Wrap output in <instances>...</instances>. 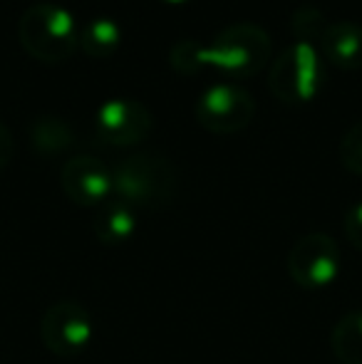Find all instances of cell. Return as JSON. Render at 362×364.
Masks as SVG:
<instances>
[{
  "label": "cell",
  "mask_w": 362,
  "mask_h": 364,
  "mask_svg": "<svg viewBox=\"0 0 362 364\" xmlns=\"http://www.w3.org/2000/svg\"><path fill=\"white\" fill-rule=\"evenodd\" d=\"M330 350L340 364H362V310H353L335 322Z\"/></svg>",
  "instance_id": "5bb4252c"
},
{
  "label": "cell",
  "mask_w": 362,
  "mask_h": 364,
  "mask_svg": "<svg viewBox=\"0 0 362 364\" xmlns=\"http://www.w3.org/2000/svg\"><path fill=\"white\" fill-rule=\"evenodd\" d=\"M97 134L110 146H137L151 134L154 117L149 107L129 97H112L102 102L95 114Z\"/></svg>",
  "instance_id": "ba28073f"
},
{
  "label": "cell",
  "mask_w": 362,
  "mask_h": 364,
  "mask_svg": "<svg viewBox=\"0 0 362 364\" xmlns=\"http://www.w3.org/2000/svg\"><path fill=\"white\" fill-rule=\"evenodd\" d=\"M15 154V139H13V132H10L8 124L0 122V171L10 164Z\"/></svg>",
  "instance_id": "d6986e66"
},
{
  "label": "cell",
  "mask_w": 362,
  "mask_h": 364,
  "mask_svg": "<svg viewBox=\"0 0 362 364\" xmlns=\"http://www.w3.org/2000/svg\"><path fill=\"white\" fill-rule=\"evenodd\" d=\"M273 55V40L261 25L233 23L218 30L211 43H201V65L243 80L258 75Z\"/></svg>",
  "instance_id": "7a4b0ae2"
},
{
  "label": "cell",
  "mask_w": 362,
  "mask_h": 364,
  "mask_svg": "<svg viewBox=\"0 0 362 364\" xmlns=\"http://www.w3.org/2000/svg\"><path fill=\"white\" fill-rule=\"evenodd\" d=\"M176 183V166L156 151L129 154L112 168V193L134 211H154L171 203Z\"/></svg>",
  "instance_id": "6da1fadb"
},
{
  "label": "cell",
  "mask_w": 362,
  "mask_h": 364,
  "mask_svg": "<svg viewBox=\"0 0 362 364\" xmlns=\"http://www.w3.org/2000/svg\"><path fill=\"white\" fill-rule=\"evenodd\" d=\"M343 230H345V238H348V243L353 245L355 250H360V253H362V201H358L348 213H345Z\"/></svg>",
  "instance_id": "ac0fdd59"
},
{
  "label": "cell",
  "mask_w": 362,
  "mask_h": 364,
  "mask_svg": "<svg viewBox=\"0 0 362 364\" xmlns=\"http://www.w3.org/2000/svg\"><path fill=\"white\" fill-rule=\"evenodd\" d=\"M95 322L87 307L75 300H60L45 310L40 320V340L55 357L73 360L92 345Z\"/></svg>",
  "instance_id": "8992f818"
},
{
  "label": "cell",
  "mask_w": 362,
  "mask_h": 364,
  "mask_svg": "<svg viewBox=\"0 0 362 364\" xmlns=\"http://www.w3.org/2000/svg\"><path fill=\"white\" fill-rule=\"evenodd\" d=\"M325 60L310 43H295L278 55L268 73V90L285 105H308L325 85Z\"/></svg>",
  "instance_id": "277c9868"
},
{
  "label": "cell",
  "mask_w": 362,
  "mask_h": 364,
  "mask_svg": "<svg viewBox=\"0 0 362 364\" xmlns=\"http://www.w3.org/2000/svg\"><path fill=\"white\" fill-rule=\"evenodd\" d=\"M164 3H169V5H181V3H188V0H164Z\"/></svg>",
  "instance_id": "ffe728a7"
},
{
  "label": "cell",
  "mask_w": 362,
  "mask_h": 364,
  "mask_svg": "<svg viewBox=\"0 0 362 364\" xmlns=\"http://www.w3.org/2000/svg\"><path fill=\"white\" fill-rule=\"evenodd\" d=\"M75 129L58 114H40L30 124V146L40 156H58L75 146Z\"/></svg>",
  "instance_id": "7c38bea8"
},
{
  "label": "cell",
  "mask_w": 362,
  "mask_h": 364,
  "mask_svg": "<svg viewBox=\"0 0 362 364\" xmlns=\"http://www.w3.org/2000/svg\"><path fill=\"white\" fill-rule=\"evenodd\" d=\"M340 161L355 176H362V119L355 122L340 139Z\"/></svg>",
  "instance_id": "e0dca14e"
},
{
  "label": "cell",
  "mask_w": 362,
  "mask_h": 364,
  "mask_svg": "<svg viewBox=\"0 0 362 364\" xmlns=\"http://www.w3.org/2000/svg\"><path fill=\"white\" fill-rule=\"evenodd\" d=\"M288 275L295 285L305 290L330 288L343 268L340 245L328 233H308L293 243L288 253Z\"/></svg>",
  "instance_id": "5b68a950"
},
{
  "label": "cell",
  "mask_w": 362,
  "mask_h": 364,
  "mask_svg": "<svg viewBox=\"0 0 362 364\" xmlns=\"http://www.w3.org/2000/svg\"><path fill=\"white\" fill-rule=\"evenodd\" d=\"M193 112L198 124L211 134H236L251 124L256 100L251 92L233 82H218L198 97Z\"/></svg>",
  "instance_id": "52a82bcc"
},
{
  "label": "cell",
  "mask_w": 362,
  "mask_h": 364,
  "mask_svg": "<svg viewBox=\"0 0 362 364\" xmlns=\"http://www.w3.org/2000/svg\"><path fill=\"white\" fill-rule=\"evenodd\" d=\"M122 25L115 18H92L80 28V48L90 58H112L122 48Z\"/></svg>",
  "instance_id": "4fadbf2b"
},
{
  "label": "cell",
  "mask_w": 362,
  "mask_h": 364,
  "mask_svg": "<svg viewBox=\"0 0 362 364\" xmlns=\"http://www.w3.org/2000/svg\"><path fill=\"white\" fill-rule=\"evenodd\" d=\"M328 25L330 23H325L323 10H318L315 5H300L293 13V18H290V28L298 35L300 43H310V45H315V48H318L320 38L325 35Z\"/></svg>",
  "instance_id": "9a60e30c"
},
{
  "label": "cell",
  "mask_w": 362,
  "mask_h": 364,
  "mask_svg": "<svg viewBox=\"0 0 362 364\" xmlns=\"http://www.w3.org/2000/svg\"><path fill=\"white\" fill-rule=\"evenodd\" d=\"M92 233L102 245H124L137 233V211L122 201H107L92 218Z\"/></svg>",
  "instance_id": "8fae6325"
},
{
  "label": "cell",
  "mask_w": 362,
  "mask_h": 364,
  "mask_svg": "<svg viewBox=\"0 0 362 364\" xmlns=\"http://www.w3.org/2000/svg\"><path fill=\"white\" fill-rule=\"evenodd\" d=\"M80 28L68 8L35 3L18 18V40L30 58L40 63H63L80 48Z\"/></svg>",
  "instance_id": "3957f363"
},
{
  "label": "cell",
  "mask_w": 362,
  "mask_h": 364,
  "mask_svg": "<svg viewBox=\"0 0 362 364\" xmlns=\"http://www.w3.org/2000/svg\"><path fill=\"white\" fill-rule=\"evenodd\" d=\"M169 63L171 68L179 75H196L203 70L201 65V43L193 38H183L171 48L169 53Z\"/></svg>",
  "instance_id": "2e32d148"
},
{
  "label": "cell",
  "mask_w": 362,
  "mask_h": 364,
  "mask_svg": "<svg viewBox=\"0 0 362 364\" xmlns=\"http://www.w3.org/2000/svg\"><path fill=\"white\" fill-rule=\"evenodd\" d=\"M60 186L78 206L100 208L112 196V168L92 154H78L65 161Z\"/></svg>",
  "instance_id": "9c48e42d"
},
{
  "label": "cell",
  "mask_w": 362,
  "mask_h": 364,
  "mask_svg": "<svg viewBox=\"0 0 362 364\" xmlns=\"http://www.w3.org/2000/svg\"><path fill=\"white\" fill-rule=\"evenodd\" d=\"M318 50L323 60L340 70H362V25L340 20L330 23L325 35L320 38Z\"/></svg>",
  "instance_id": "30bf717a"
}]
</instances>
